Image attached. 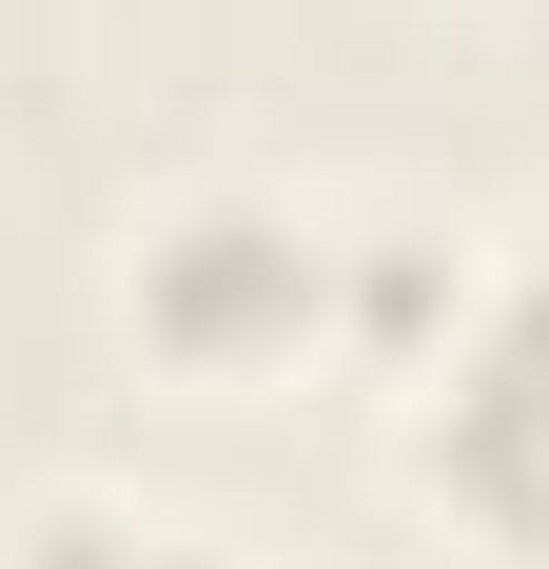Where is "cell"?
<instances>
[{
    "mask_svg": "<svg viewBox=\"0 0 549 569\" xmlns=\"http://www.w3.org/2000/svg\"><path fill=\"white\" fill-rule=\"evenodd\" d=\"M333 315V256L295 217H256V197H197V217H158V256H138V335L197 353V373H256V353H295Z\"/></svg>",
    "mask_w": 549,
    "mask_h": 569,
    "instance_id": "cell-1",
    "label": "cell"
},
{
    "mask_svg": "<svg viewBox=\"0 0 549 569\" xmlns=\"http://www.w3.org/2000/svg\"><path fill=\"white\" fill-rule=\"evenodd\" d=\"M432 491H471L491 530L549 550V276H510L471 315V353L432 373Z\"/></svg>",
    "mask_w": 549,
    "mask_h": 569,
    "instance_id": "cell-2",
    "label": "cell"
},
{
    "mask_svg": "<svg viewBox=\"0 0 549 569\" xmlns=\"http://www.w3.org/2000/svg\"><path fill=\"white\" fill-rule=\"evenodd\" d=\"M40 569H236V550H197V530H138V511H59V530H40Z\"/></svg>",
    "mask_w": 549,
    "mask_h": 569,
    "instance_id": "cell-3",
    "label": "cell"
}]
</instances>
